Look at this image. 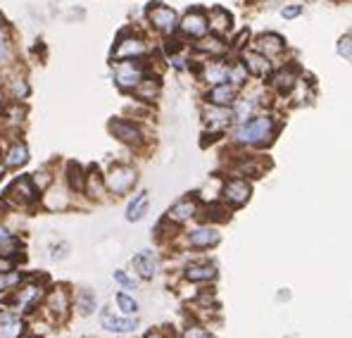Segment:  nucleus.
Listing matches in <instances>:
<instances>
[{
  "instance_id": "obj_1",
  "label": "nucleus",
  "mask_w": 352,
  "mask_h": 338,
  "mask_svg": "<svg viewBox=\"0 0 352 338\" xmlns=\"http://www.w3.org/2000/svg\"><path fill=\"white\" fill-rule=\"evenodd\" d=\"M274 134V119L272 117H255L250 122H243L236 131V141L243 145H260Z\"/></svg>"
},
{
  "instance_id": "obj_2",
  "label": "nucleus",
  "mask_w": 352,
  "mask_h": 338,
  "mask_svg": "<svg viewBox=\"0 0 352 338\" xmlns=\"http://www.w3.org/2000/svg\"><path fill=\"white\" fill-rule=\"evenodd\" d=\"M115 81L122 88H133L141 79H146L148 67L141 60H115Z\"/></svg>"
},
{
  "instance_id": "obj_3",
  "label": "nucleus",
  "mask_w": 352,
  "mask_h": 338,
  "mask_svg": "<svg viewBox=\"0 0 352 338\" xmlns=\"http://www.w3.org/2000/svg\"><path fill=\"white\" fill-rule=\"evenodd\" d=\"M105 184L115 196L129 193V191L133 189V184H136V169L126 167V165H115V167L110 169V174H107Z\"/></svg>"
},
{
  "instance_id": "obj_4",
  "label": "nucleus",
  "mask_w": 352,
  "mask_h": 338,
  "mask_svg": "<svg viewBox=\"0 0 352 338\" xmlns=\"http://www.w3.org/2000/svg\"><path fill=\"white\" fill-rule=\"evenodd\" d=\"M148 19H150V24L157 31H162V34H174V31L179 29V17H176V12L172 8H167V5H160V3L150 5Z\"/></svg>"
},
{
  "instance_id": "obj_5",
  "label": "nucleus",
  "mask_w": 352,
  "mask_h": 338,
  "mask_svg": "<svg viewBox=\"0 0 352 338\" xmlns=\"http://www.w3.org/2000/svg\"><path fill=\"white\" fill-rule=\"evenodd\" d=\"M5 196H8L14 205H29V202H34L36 200V189H34L31 176H19V179L14 181L8 191H5Z\"/></svg>"
},
{
  "instance_id": "obj_6",
  "label": "nucleus",
  "mask_w": 352,
  "mask_h": 338,
  "mask_svg": "<svg viewBox=\"0 0 352 338\" xmlns=\"http://www.w3.org/2000/svg\"><path fill=\"white\" fill-rule=\"evenodd\" d=\"M181 31H184L186 36H193V39H203L207 34V14L203 10H190V12H186V17L179 22Z\"/></svg>"
},
{
  "instance_id": "obj_7",
  "label": "nucleus",
  "mask_w": 352,
  "mask_h": 338,
  "mask_svg": "<svg viewBox=\"0 0 352 338\" xmlns=\"http://www.w3.org/2000/svg\"><path fill=\"white\" fill-rule=\"evenodd\" d=\"M146 53V43L138 39H126V34H119L117 45H115V60H133Z\"/></svg>"
},
{
  "instance_id": "obj_8",
  "label": "nucleus",
  "mask_w": 352,
  "mask_h": 338,
  "mask_svg": "<svg viewBox=\"0 0 352 338\" xmlns=\"http://www.w3.org/2000/svg\"><path fill=\"white\" fill-rule=\"evenodd\" d=\"M200 79L207 81L210 86H217V84H226V79H229V65L221 60H207L205 67L198 72Z\"/></svg>"
},
{
  "instance_id": "obj_9",
  "label": "nucleus",
  "mask_w": 352,
  "mask_h": 338,
  "mask_svg": "<svg viewBox=\"0 0 352 338\" xmlns=\"http://www.w3.org/2000/svg\"><path fill=\"white\" fill-rule=\"evenodd\" d=\"M110 131L115 134L119 141H124L129 145H141L143 143L141 129L131 122H124V119H115V122H110Z\"/></svg>"
},
{
  "instance_id": "obj_10",
  "label": "nucleus",
  "mask_w": 352,
  "mask_h": 338,
  "mask_svg": "<svg viewBox=\"0 0 352 338\" xmlns=\"http://www.w3.org/2000/svg\"><path fill=\"white\" fill-rule=\"evenodd\" d=\"M250 193H252L250 184H248V181H243V179H234V181H229V184L224 186V198L236 207L245 205Z\"/></svg>"
},
{
  "instance_id": "obj_11",
  "label": "nucleus",
  "mask_w": 352,
  "mask_h": 338,
  "mask_svg": "<svg viewBox=\"0 0 352 338\" xmlns=\"http://www.w3.org/2000/svg\"><path fill=\"white\" fill-rule=\"evenodd\" d=\"M243 67L248 70V74H255V76H267L269 70H272L269 60L262 53H257V50H245L243 53Z\"/></svg>"
},
{
  "instance_id": "obj_12",
  "label": "nucleus",
  "mask_w": 352,
  "mask_h": 338,
  "mask_svg": "<svg viewBox=\"0 0 352 338\" xmlns=\"http://www.w3.org/2000/svg\"><path fill=\"white\" fill-rule=\"evenodd\" d=\"M205 122H207V127H210L212 134H221L231 124V112L226 110V107L212 105L210 110L205 112Z\"/></svg>"
},
{
  "instance_id": "obj_13",
  "label": "nucleus",
  "mask_w": 352,
  "mask_h": 338,
  "mask_svg": "<svg viewBox=\"0 0 352 338\" xmlns=\"http://www.w3.org/2000/svg\"><path fill=\"white\" fill-rule=\"evenodd\" d=\"M207 101L217 107H229L236 103V88L229 84H217V86H212L210 93H207Z\"/></svg>"
},
{
  "instance_id": "obj_14",
  "label": "nucleus",
  "mask_w": 352,
  "mask_h": 338,
  "mask_svg": "<svg viewBox=\"0 0 352 338\" xmlns=\"http://www.w3.org/2000/svg\"><path fill=\"white\" fill-rule=\"evenodd\" d=\"M133 269L141 274L143 279H153L157 272V257L153 251H141L138 255H133Z\"/></svg>"
},
{
  "instance_id": "obj_15",
  "label": "nucleus",
  "mask_w": 352,
  "mask_h": 338,
  "mask_svg": "<svg viewBox=\"0 0 352 338\" xmlns=\"http://www.w3.org/2000/svg\"><path fill=\"white\" fill-rule=\"evenodd\" d=\"M41 298H43V288L36 284L22 286V288H17V295H14V300H17V303L22 305V310H27V312L34 310Z\"/></svg>"
},
{
  "instance_id": "obj_16",
  "label": "nucleus",
  "mask_w": 352,
  "mask_h": 338,
  "mask_svg": "<svg viewBox=\"0 0 352 338\" xmlns=\"http://www.w3.org/2000/svg\"><path fill=\"white\" fill-rule=\"evenodd\" d=\"M283 48H286V41L276 34H262L260 39H257V50H260L264 57H274V55L283 53Z\"/></svg>"
},
{
  "instance_id": "obj_17",
  "label": "nucleus",
  "mask_w": 352,
  "mask_h": 338,
  "mask_svg": "<svg viewBox=\"0 0 352 338\" xmlns=\"http://www.w3.org/2000/svg\"><path fill=\"white\" fill-rule=\"evenodd\" d=\"M24 334V321L8 312H0V338H19Z\"/></svg>"
},
{
  "instance_id": "obj_18",
  "label": "nucleus",
  "mask_w": 352,
  "mask_h": 338,
  "mask_svg": "<svg viewBox=\"0 0 352 338\" xmlns=\"http://www.w3.org/2000/svg\"><path fill=\"white\" fill-rule=\"evenodd\" d=\"M48 308H50V312H53L55 317H58V319H65L67 312H69V295H67L65 288L50 291V295H48Z\"/></svg>"
},
{
  "instance_id": "obj_19",
  "label": "nucleus",
  "mask_w": 352,
  "mask_h": 338,
  "mask_svg": "<svg viewBox=\"0 0 352 338\" xmlns=\"http://www.w3.org/2000/svg\"><path fill=\"white\" fill-rule=\"evenodd\" d=\"M188 243L193 248H210V246H214V243H219V231H214V229H207V226H200L188 236Z\"/></svg>"
},
{
  "instance_id": "obj_20",
  "label": "nucleus",
  "mask_w": 352,
  "mask_h": 338,
  "mask_svg": "<svg viewBox=\"0 0 352 338\" xmlns=\"http://www.w3.org/2000/svg\"><path fill=\"white\" fill-rule=\"evenodd\" d=\"M207 27L214 31L217 36H224L231 29V14L221 8H214L210 12V17H207Z\"/></svg>"
},
{
  "instance_id": "obj_21",
  "label": "nucleus",
  "mask_w": 352,
  "mask_h": 338,
  "mask_svg": "<svg viewBox=\"0 0 352 338\" xmlns=\"http://www.w3.org/2000/svg\"><path fill=\"white\" fill-rule=\"evenodd\" d=\"M195 210H198L195 200H188V198H186V200H179V202H176L172 210H169V215H167V217H169L172 222H176V224H181V222H188L190 217L195 215Z\"/></svg>"
},
{
  "instance_id": "obj_22",
  "label": "nucleus",
  "mask_w": 352,
  "mask_h": 338,
  "mask_svg": "<svg viewBox=\"0 0 352 338\" xmlns=\"http://www.w3.org/2000/svg\"><path fill=\"white\" fill-rule=\"evenodd\" d=\"M102 326L110 331H117V334H129V331L136 329V319H124V317H112L110 312L102 315Z\"/></svg>"
},
{
  "instance_id": "obj_23",
  "label": "nucleus",
  "mask_w": 352,
  "mask_h": 338,
  "mask_svg": "<svg viewBox=\"0 0 352 338\" xmlns=\"http://www.w3.org/2000/svg\"><path fill=\"white\" fill-rule=\"evenodd\" d=\"M274 88H276L281 96H286V93H291L295 84H298V76H295V72L293 70H281V72H276V76H274Z\"/></svg>"
},
{
  "instance_id": "obj_24",
  "label": "nucleus",
  "mask_w": 352,
  "mask_h": 338,
  "mask_svg": "<svg viewBox=\"0 0 352 338\" xmlns=\"http://www.w3.org/2000/svg\"><path fill=\"white\" fill-rule=\"evenodd\" d=\"M217 277L214 264H193V267L186 269V279L188 282H210Z\"/></svg>"
},
{
  "instance_id": "obj_25",
  "label": "nucleus",
  "mask_w": 352,
  "mask_h": 338,
  "mask_svg": "<svg viewBox=\"0 0 352 338\" xmlns=\"http://www.w3.org/2000/svg\"><path fill=\"white\" fill-rule=\"evenodd\" d=\"M27 160H29V150L24 143H14L8 150V155H5V165L8 167H22V165H27Z\"/></svg>"
},
{
  "instance_id": "obj_26",
  "label": "nucleus",
  "mask_w": 352,
  "mask_h": 338,
  "mask_svg": "<svg viewBox=\"0 0 352 338\" xmlns=\"http://www.w3.org/2000/svg\"><path fill=\"white\" fill-rule=\"evenodd\" d=\"M133 91H136V96L143 98V101H153V98L160 93V81L153 79V76H146V79H141L136 86H133Z\"/></svg>"
},
{
  "instance_id": "obj_27",
  "label": "nucleus",
  "mask_w": 352,
  "mask_h": 338,
  "mask_svg": "<svg viewBox=\"0 0 352 338\" xmlns=\"http://www.w3.org/2000/svg\"><path fill=\"white\" fill-rule=\"evenodd\" d=\"M146 210H148V193H138V196L131 200V205H129L126 220H129V222L143 220V217H146Z\"/></svg>"
},
{
  "instance_id": "obj_28",
  "label": "nucleus",
  "mask_w": 352,
  "mask_h": 338,
  "mask_svg": "<svg viewBox=\"0 0 352 338\" xmlns=\"http://www.w3.org/2000/svg\"><path fill=\"white\" fill-rule=\"evenodd\" d=\"M67 179H69V186L72 191H84V169L79 167L76 162H69V167H67Z\"/></svg>"
},
{
  "instance_id": "obj_29",
  "label": "nucleus",
  "mask_w": 352,
  "mask_h": 338,
  "mask_svg": "<svg viewBox=\"0 0 352 338\" xmlns=\"http://www.w3.org/2000/svg\"><path fill=\"white\" fill-rule=\"evenodd\" d=\"M84 189H88V193L93 198H102V179L96 167H91V171H88V186H84Z\"/></svg>"
},
{
  "instance_id": "obj_30",
  "label": "nucleus",
  "mask_w": 352,
  "mask_h": 338,
  "mask_svg": "<svg viewBox=\"0 0 352 338\" xmlns=\"http://www.w3.org/2000/svg\"><path fill=\"white\" fill-rule=\"evenodd\" d=\"M248 79V70L243 67V62H238V65H229V81L231 86H243Z\"/></svg>"
},
{
  "instance_id": "obj_31",
  "label": "nucleus",
  "mask_w": 352,
  "mask_h": 338,
  "mask_svg": "<svg viewBox=\"0 0 352 338\" xmlns=\"http://www.w3.org/2000/svg\"><path fill=\"white\" fill-rule=\"evenodd\" d=\"M195 50H200V53H210V55H219L221 43L217 39H203L200 43H195Z\"/></svg>"
},
{
  "instance_id": "obj_32",
  "label": "nucleus",
  "mask_w": 352,
  "mask_h": 338,
  "mask_svg": "<svg viewBox=\"0 0 352 338\" xmlns=\"http://www.w3.org/2000/svg\"><path fill=\"white\" fill-rule=\"evenodd\" d=\"M117 305L122 308V312H126V315H136V312H138V303L133 298H129L126 293L117 295Z\"/></svg>"
},
{
  "instance_id": "obj_33",
  "label": "nucleus",
  "mask_w": 352,
  "mask_h": 338,
  "mask_svg": "<svg viewBox=\"0 0 352 338\" xmlns=\"http://www.w3.org/2000/svg\"><path fill=\"white\" fill-rule=\"evenodd\" d=\"M10 88H12L14 98H27V93H29V86H27V81H24L22 76H14V79H10Z\"/></svg>"
},
{
  "instance_id": "obj_34",
  "label": "nucleus",
  "mask_w": 352,
  "mask_h": 338,
  "mask_svg": "<svg viewBox=\"0 0 352 338\" xmlns=\"http://www.w3.org/2000/svg\"><path fill=\"white\" fill-rule=\"evenodd\" d=\"M5 62H10V43H8V36L0 29V65H5Z\"/></svg>"
},
{
  "instance_id": "obj_35",
  "label": "nucleus",
  "mask_w": 352,
  "mask_h": 338,
  "mask_svg": "<svg viewBox=\"0 0 352 338\" xmlns=\"http://www.w3.org/2000/svg\"><path fill=\"white\" fill-rule=\"evenodd\" d=\"M338 53L343 55V60H350L352 57V43H350V34H345L338 43Z\"/></svg>"
},
{
  "instance_id": "obj_36",
  "label": "nucleus",
  "mask_w": 352,
  "mask_h": 338,
  "mask_svg": "<svg viewBox=\"0 0 352 338\" xmlns=\"http://www.w3.org/2000/svg\"><path fill=\"white\" fill-rule=\"evenodd\" d=\"M252 107H255V105H252V103L241 101V103H238V107H236V117L241 119V122H245V119H248V114L252 112Z\"/></svg>"
},
{
  "instance_id": "obj_37",
  "label": "nucleus",
  "mask_w": 352,
  "mask_h": 338,
  "mask_svg": "<svg viewBox=\"0 0 352 338\" xmlns=\"http://www.w3.org/2000/svg\"><path fill=\"white\" fill-rule=\"evenodd\" d=\"M14 269V257H8V255H0V274H8Z\"/></svg>"
},
{
  "instance_id": "obj_38",
  "label": "nucleus",
  "mask_w": 352,
  "mask_h": 338,
  "mask_svg": "<svg viewBox=\"0 0 352 338\" xmlns=\"http://www.w3.org/2000/svg\"><path fill=\"white\" fill-rule=\"evenodd\" d=\"M115 282H119L124 286V288H136V284L131 282V279L126 277V274L122 272V269H115Z\"/></svg>"
},
{
  "instance_id": "obj_39",
  "label": "nucleus",
  "mask_w": 352,
  "mask_h": 338,
  "mask_svg": "<svg viewBox=\"0 0 352 338\" xmlns=\"http://www.w3.org/2000/svg\"><path fill=\"white\" fill-rule=\"evenodd\" d=\"M81 315H88V312H91L93 310V305H96V303H93V298H91V293H84V295H81Z\"/></svg>"
},
{
  "instance_id": "obj_40",
  "label": "nucleus",
  "mask_w": 352,
  "mask_h": 338,
  "mask_svg": "<svg viewBox=\"0 0 352 338\" xmlns=\"http://www.w3.org/2000/svg\"><path fill=\"white\" fill-rule=\"evenodd\" d=\"M184 338H210V336H207V331H205V329H198V326H190V329L184 334Z\"/></svg>"
},
{
  "instance_id": "obj_41",
  "label": "nucleus",
  "mask_w": 352,
  "mask_h": 338,
  "mask_svg": "<svg viewBox=\"0 0 352 338\" xmlns=\"http://www.w3.org/2000/svg\"><path fill=\"white\" fill-rule=\"evenodd\" d=\"M302 12V8H300V5H291V8H283V17L286 19H293V17H298V14Z\"/></svg>"
},
{
  "instance_id": "obj_42",
  "label": "nucleus",
  "mask_w": 352,
  "mask_h": 338,
  "mask_svg": "<svg viewBox=\"0 0 352 338\" xmlns=\"http://www.w3.org/2000/svg\"><path fill=\"white\" fill-rule=\"evenodd\" d=\"M14 282H17V274H12V277L3 279V282H0V291H3V288H5V286H12Z\"/></svg>"
},
{
  "instance_id": "obj_43",
  "label": "nucleus",
  "mask_w": 352,
  "mask_h": 338,
  "mask_svg": "<svg viewBox=\"0 0 352 338\" xmlns=\"http://www.w3.org/2000/svg\"><path fill=\"white\" fill-rule=\"evenodd\" d=\"M8 241H10V233L5 231L3 226H0V246H3V243H8Z\"/></svg>"
},
{
  "instance_id": "obj_44",
  "label": "nucleus",
  "mask_w": 352,
  "mask_h": 338,
  "mask_svg": "<svg viewBox=\"0 0 352 338\" xmlns=\"http://www.w3.org/2000/svg\"><path fill=\"white\" fill-rule=\"evenodd\" d=\"M148 338H162V336H160V334H148Z\"/></svg>"
}]
</instances>
